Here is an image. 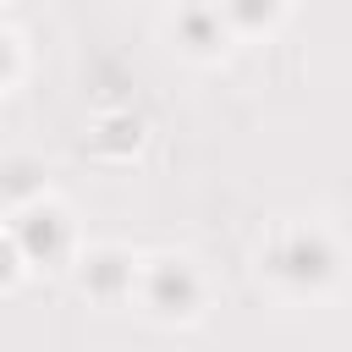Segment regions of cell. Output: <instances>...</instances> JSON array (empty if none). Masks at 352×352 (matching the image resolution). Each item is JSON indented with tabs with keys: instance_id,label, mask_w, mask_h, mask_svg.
I'll list each match as a JSON object with an SVG mask.
<instances>
[{
	"instance_id": "4",
	"label": "cell",
	"mask_w": 352,
	"mask_h": 352,
	"mask_svg": "<svg viewBox=\"0 0 352 352\" xmlns=\"http://www.w3.org/2000/svg\"><path fill=\"white\" fill-rule=\"evenodd\" d=\"M116 264H121L116 253H104V258H94V270H88V275H94V292H110V286L121 280V270H116Z\"/></svg>"
},
{
	"instance_id": "5",
	"label": "cell",
	"mask_w": 352,
	"mask_h": 352,
	"mask_svg": "<svg viewBox=\"0 0 352 352\" xmlns=\"http://www.w3.org/2000/svg\"><path fill=\"white\" fill-rule=\"evenodd\" d=\"M11 270H16V248L0 236V280H11Z\"/></svg>"
},
{
	"instance_id": "6",
	"label": "cell",
	"mask_w": 352,
	"mask_h": 352,
	"mask_svg": "<svg viewBox=\"0 0 352 352\" xmlns=\"http://www.w3.org/2000/svg\"><path fill=\"white\" fill-rule=\"evenodd\" d=\"M0 72H6V38H0Z\"/></svg>"
},
{
	"instance_id": "1",
	"label": "cell",
	"mask_w": 352,
	"mask_h": 352,
	"mask_svg": "<svg viewBox=\"0 0 352 352\" xmlns=\"http://www.w3.org/2000/svg\"><path fill=\"white\" fill-rule=\"evenodd\" d=\"M22 248H28V258L55 264V258L66 253V220H60L55 209H33V214L22 220Z\"/></svg>"
},
{
	"instance_id": "3",
	"label": "cell",
	"mask_w": 352,
	"mask_h": 352,
	"mask_svg": "<svg viewBox=\"0 0 352 352\" xmlns=\"http://www.w3.org/2000/svg\"><path fill=\"white\" fill-rule=\"evenodd\" d=\"M280 270L297 275V280H319V275H330V253H324L314 236H297L292 253H280Z\"/></svg>"
},
{
	"instance_id": "2",
	"label": "cell",
	"mask_w": 352,
	"mask_h": 352,
	"mask_svg": "<svg viewBox=\"0 0 352 352\" xmlns=\"http://www.w3.org/2000/svg\"><path fill=\"white\" fill-rule=\"evenodd\" d=\"M148 297H154V308H165V314H187L192 297H198V280H192L187 264H160L154 280H148Z\"/></svg>"
}]
</instances>
